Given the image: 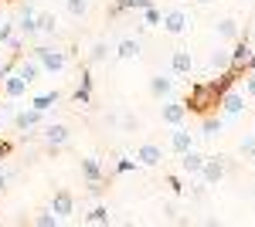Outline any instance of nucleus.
<instances>
[{"instance_id": "nucleus-1", "label": "nucleus", "mask_w": 255, "mask_h": 227, "mask_svg": "<svg viewBox=\"0 0 255 227\" xmlns=\"http://www.w3.org/2000/svg\"><path fill=\"white\" fill-rule=\"evenodd\" d=\"M31 55L38 58L41 72L44 75H55V72H65L68 68V51L65 48H55V44H41V48H34Z\"/></svg>"}, {"instance_id": "nucleus-2", "label": "nucleus", "mask_w": 255, "mask_h": 227, "mask_svg": "<svg viewBox=\"0 0 255 227\" xmlns=\"http://www.w3.org/2000/svg\"><path fill=\"white\" fill-rule=\"evenodd\" d=\"M160 27H163V34H174V38H180V34H187V31L194 27V20H191V14H187L184 7H170V10H163Z\"/></svg>"}, {"instance_id": "nucleus-3", "label": "nucleus", "mask_w": 255, "mask_h": 227, "mask_svg": "<svg viewBox=\"0 0 255 227\" xmlns=\"http://www.w3.org/2000/svg\"><path fill=\"white\" fill-rule=\"evenodd\" d=\"M245 92L242 88H225V92L218 95V109H221V115L225 119H238V115L245 112Z\"/></svg>"}, {"instance_id": "nucleus-4", "label": "nucleus", "mask_w": 255, "mask_h": 227, "mask_svg": "<svg viewBox=\"0 0 255 227\" xmlns=\"http://www.w3.org/2000/svg\"><path fill=\"white\" fill-rule=\"evenodd\" d=\"M187 112H191V105L187 102H180V98H163V105H160V119H163V126H184V119H187Z\"/></svg>"}, {"instance_id": "nucleus-5", "label": "nucleus", "mask_w": 255, "mask_h": 227, "mask_svg": "<svg viewBox=\"0 0 255 227\" xmlns=\"http://www.w3.org/2000/svg\"><path fill=\"white\" fill-rule=\"evenodd\" d=\"M225 156H204V166H201V180H204V187H218L221 180H225Z\"/></svg>"}, {"instance_id": "nucleus-6", "label": "nucleus", "mask_w": 255, "mask_h": 227, "mask_svg": "<svg viewBox=\"0 0 255 227\" xmlns=\"http://www.w3.org/2000/svg\"><path fill=\"white\" fill-rule=\"evenodd\" d=\"M44 143L51 146V150H58V146H68V139H72V129L65 126V122H51V126H44Z\"/></svg>"}, {"instance_id": "nucleus-7", "label": "nucleus", "mask_w": 255, "mask_h": 227, "mask_svg": "<svg viewBox=\"0 0 255 227\" xmlns=\"http://www.w3.org/2000/svg\"><path fill=\"white\" fill-rule=\"evenodd\" d=\"M191 72H194V55L187 48H177L170 55V75L180 78V75H191Z\"/></svg>"}, {"instance_id": "nucleus-8", "label": "nucleus", "mask_w": 255, "mask_h": 227, "mask_svg": "<svg viewBox=\"0 0 255 227\" xmlns=\"http://www.w3.org/2000/svg\"><path fill=\"white\" fill-rule=\"evenodd\" d=\"M41 119H44V112H38V109H20V112H14V129L17 133H31V129H38Z\"/></svg>"}, {"instance_id": "nucleus-9", "label": "nucleus", "mask_w": 255, "mask_h": 227, "mask_svg": "<svg viewBox=\"0 0 255 227\" xmlns=\"http://www.w3.org/2000/svg\"><path fill=\"white\" fill-rule=\"evenodd\" d=\"M150 95L153 98H170L174 95V75H163V72H157V75H150Z\"/></svg>"}, {"instance_id": "nucleus-10", "label": "nucleus", "mask_w": 255, "mask_h": 227, "mask_svg": "<svg viewBox=\"0 0 255 227\" xmlns=\"http://www.w3.org/2000/svg\"><path fill=\"white\" fill-rule=\"evenodd\" d=\"M14 72H17V75L24 78L27 85H34V81H38V78L44 75V72H41V65H38V58H34V55H31V58H17Z\"/></svg>"}, {"instance_id": "nucleus-11", "label": "nucleus", "mask_w": 255, "mask_h": 227, "mask_svg": "<svg viewBox=\"0 0 255 227\" xmlns=\"http://www.w3.org/2000/svg\"><path fill=\"white\" fill-rule=\"evenodd\" d=\"M136 163L139 166H160L163 163V150H160L157 143H143L136 150Z\"/></svg>"}, {"instance_id": "nucleus-12", "label": "nucleus", "mask_w": 255, "mask_h": 227, "mask_svg": "<svg viewBox=\"0 0 255 227\" xmlns=\"http://www.w3.org/2000/svg\"><path fill=\"white\" fill-rule=\"evenodd\" d=\"M17 31H20V38H34L38 34V10L34 7H24L17 14Z\"/></svg>"}, {"instance_id": "nucleus-13", "label": "nucleus", "mask_w": 255, "mask_h": 227, "mask_svg": "<svg viewBox=\"0 0 255 227\" xmlns=\"http://www.w3.org/2000/svg\"><path fill=\"white\" fill-rule=\"evenodd\" d=\"M194 146V133L191 129H184V126H174V133H170V152H187Z\"/></svg>"}, {"instance_id": "nucleus-14", "label": "nucleus", "mask_w": 255, "mask_h": 227, "mask_svg": "<svg viewBox=\"0 0 255 227\" xmlns=\"http://www.w3.org/2000/svg\"><path fill=\"white\" fill-rule=\"evenodd\" d=\"M27 88H31V85H27V81H24V78H20L17 72H10V75H3V95H7L10 102H14V98H20V95L27 92Z\"/></svg>"}, {"instance_id": "nucleus-15", "label": "nucleus", "mask_w": 255, "mask_h": 227, "mask_svg": "<svg viewBox=\"0 0 255 227\" xmlns=\"http://www.w3.org/2000/svg\"><path fill=\"white\" fill-rule=\"evenodd\" d=\"M51 210L65 221L68 214H75V197H72L68 190H58V193H55V200H51Z\"/></svg>"}, {"instance_id": "nucleus-16", "label": "nucleus", "mask_w": 255, "mask_h": 227, "mask_svg": "<svg viewBox=\"0 0 255 227\" xmlns=\"http://www.w3.org/2000/svg\"><path fill=\"white\" fill-rule=\"evenodd\" d=\"M201 166H204V152H197L194 146H191L187 152H180V170H184V173L197 176V173H201Z\"/></svg>"}, {"instance_id": "nucleus-17", "label": "nucleus", "mask_w": 255, "mask_h": 227, "mask_svg": "<svg viewBox=\"0 0 255 227\" xmlns=\"http://www.w3.org/2000/svg\"><path fill=\"white\" fill-rule=\"evenodd\" d=\"M208 65H211V68H218L221 75H228V72H232V51H228V48H215V51H211V58H208Z\"/></svg>"}, {"instance_id": "nucleus-18", "label": "nucleus", "mask_w": 255, "mask_h": 227, "mask_svg": "<svg viewBox=\"0 0 255 227\" xmlns=\"http://www.w3.org/2000/svg\"><path fill=\"white\" fill-rule=\"evenodd\" d=\"M72 102H79V105H89L92 102V75L89 72H82V81H79V88L72 92Z\"/></svg>"}, {"instance_id": "nucleus-19", "label": "nucleus", "mask_w": 255, "mask_h": 227, "mask_svg": "<svg viewBox=\"0 0 255 227\" xmlns=\"http://www.w3.org/2000/svg\"><path fill=\"white\" fill-rule=\"evenodd\" d=\"M82 176L89 183H102V166H99L96 156H82Z\"/></svg>"}, {"instance_id": "nucleus-20", "label": "nucleus", "mask_w": 255, "mask_h": 227, "mask_svg": "<svg viewBox=\"0 0 255 227\" xmlns=\"http://www.w3.org/2000/svg\"><path fill=\"white\" fill-rule=\"evenodd\" d=\"M61 102V92H41L31 98V109H38V112H48V109H55Z\"/></svg>"}, {"instance_id": "nucleus-21", "label": "nucleus", "mask_w": 255, "mask_h": 227, "mask_svg": "<svg viewBox=\"0 0 255 227\" xmlns=\"http://www.w3.org/2000/svg\"><path fill=\"white\" fill-rule=\"evenodd\" d=\"M215 34L221 41H238V34H242V31H238V20H232V17L218 20V24H215Z\"/></svg>"}, {"instance_id": "nucleus-22", "label": "nucleus", "mask_w": 255, "mask_h": 227, "mask_svg": "<svg viewBox=\"0 0 255 227\" xmlns=\"http://www.w3.org/2000/svg\"><path fill=\"white\" fill-rule=\"evenodd\" d=\"M116 58H119V61H133V58H139V41L123 38L116 44Z\"/></svg>"}, {"instance_id": "nucleus-23", "label": "nucleus", "mask_w": 255, "mask_h": 227, "mask_svg": "<svg viewBox=\"0 0 255 227\" xmlns=\"http://www.w3.org/2000/svg\"><path fill=\"white\" fill-rule=\"evenodd\" d=\"M146 7H150V0H116L109 14H113V17H119L123 10H146Z\"/></svg>"}, {"instance_id": "nucleus-24", "label": "nucleus", "mask_w": 255, "mask_h": 227, "mask_svg": "<svg viewBox=\"0 0 255 227\" xmlns=\"http://www.w3.org/2000/svg\"><path fill=\"white\" fill-rule=\"evenodd\" d=\"M85 221H89V224H109V221H113V210L106 207V204H99V207H92L85 214Z\"/></svg>"}, {"instance_id": "nucleus-25", "label": "nucleus", "mask_w": 255, "mask_h": 227, "mask_svg": "<svg viewBox=\"0 0 255 227\" xmlns=\"http://www.w3.org/2000/svg\"><path fill=\"white\" fill-rule=\"evenodd\" d=\"M221 129H225V119H204V122H201V136H204V139L221 136Z\"/></svg>"}, {"instance_id": "nucleus-26", "label": "nucleus", "mask_w": 255, "mask_h": 227, "mask_svg": "<svg viewBox=\"0 0 255 227\" xmlns=\"http://www.w3.org/2000/svg\"><path fill=\"white\" fill-rule=\"evenodd\" d=\"M55 31H58V17L55 14H38V34H48L51 38Z\"/></svg>"}, {"instance_id": "nucleus-27", "label": "nucleus", "mask_w": 255, "mask_h": 227, "mask_svg": "<svg viewBox=\"0 0 255 227\" xmlns=\"http://www.w3.org/2000/svg\"><path fill=\"white\" fill-rule=\"evenodd\" d=\"M65 10L72 17H85L89 14V0H65Z\"/></svg>"}, {"instance_id": "nucleus-28", "label": "nucleus", "mask_w": 255, "mask_h": 227, "mask_svg": "<svg viewBox=\"0 0 255 227\" xmlns=\"http://www.w3.org/2000/svg\"><path fill=\"white\" fill-rule=\"evenodd\" d=\"M139 14H143V24H146V27H160V17H163V10H157L153 3H150L146 10H139Z\"/></svg>"}, {"instance_id": "nucleus-29", "label": "nucleus", "mask_w": 255, "mask_h": 227, "mask_svg": "<svg viewBox=\"0 0 255 227\" xmlns=\"http://www.w3.org/2000/svg\"><path fill=\"white\" fill-rule=\"evenodd\" d=\"M34 224H38V227H58L61 217L55 214V210H44V214H38V217H34Z\"/></svg>"}, {"instance_id": "nucleus-30", "label": "nucleus", "mask_w": 255, "mask_h": 227, "mask_svg": "<svg viewBox=\"0 0 255 227\" xmlns=\"http://www.w3.org/2000/svg\"><path fill=\"white\" fill-rule=\"evenodd\" d=\"M106 58H109V44H106V41H96V44H92V65L106 61Z\"/></svg>"}, {"instance_id": "nucleus-31", "label": "nucleus", "mask_w": 255, "mask_h": 227, "mask_svg": "<svg viewBox=\"0 0 255 227\" xmlns=\"http://www.w3.org/2000/svg\"><path fill=\"white\" fill-rule=\"evenodd\" d=\"M14 31H17V24L3 20V24H0V44H10V41H14Z\"/></svg>"}, {"instance_id": "nucleus-32", "label": "nucleus", "mask_w": 255, "mask_h": 227, "mask_svg": "<svg viewBox=\"0 0 255 227\" xmlns=\"http://www.w3.org/2000/svg\"><path fill=\"white\" fill-rule=\"evenodd\" d=\"M238 150H242V156H249V159H255V133H249V136H245Z\"/></svg>"}, {"instance_id": "nucleus-33", "label": "nucleus", "mask_w": 255, "mask_h": 227, "mask_svg": "<svg viewBox=\"0 0 255 227\" xmlns=\"http://www.w3.org/2000/svg\"><path fill=\"white\" fill-rule=\"evenodd\" d=\"M242 92H245V98H255V68H252V72H245V85H242Z\"/></svg>"}, {"instance_id": "nucleus-34", "label": "nucleus", "mask_w": 255, "mask_h": 227, "mask_svg": "<svg viewBox=\"0 0 255 227\" xmlns=\"http://www.w3.org/2000/svg\"><path fill=\"white\" fill-rule=\"evenodd\" d=\"M139 163L136 159H126V156H119V163H116V173H133Z\"/></svg>"}, {"instance_id": "nucleus-35", "label": "nucleus", "mask_w": 255, "mask_h": 227, "mask_svg": "<svg viewBox=\"0 0 255 227\" xmlns=\"http://www.w3.org/2000/svg\"><path fill=\"white\" fill-rule=\"evenodd\" d=\"M136 126H139V122H136V119H133V115H126V119H123V129H126V133H133Z\"/></svg>"}, {"instance_id": "nucleus-36", "label": "nucleus", "mask_w": 255, "mask_h": 227, "mask_svg": "<svg viewBox=\"0 0 255 227\" xmlns=\"http://www.w3.org/2000/svg\"><path fill=\"white\" fill-rule=\"evenodd\" d=\"M167 187L174 190V193H180V190H184V187H180V180H177V176H167Z\"/></svg>"}, {"instance_id": "nucleus-37", "label": "nucleus", "mask_w": 255, "mask_h": 227, "mask_svg": "<svg viewBox=\"0 0 255 227\" xmlns=\"http://www.w3.org/2000/svg\"><path fill=\"white\" fill-rule=\"evenodd\" d=\"M7 180H10V173H3V170H0V193L7 190Z\"/></svg>"}, {"instance_id": "nucleus-38", "label": "nucleus", "mask_w": 255, "mask_h": 227, "mask_svg": "<svg viewBox=\"0 0 255 227\" xmlns=\"http://www.w3.org/2000/svg\"><path fill=\"white\" fill-rule=\"evenodd\" d=\"M252 197H255V190H252Z\"/></svg>"}]
</instances>
